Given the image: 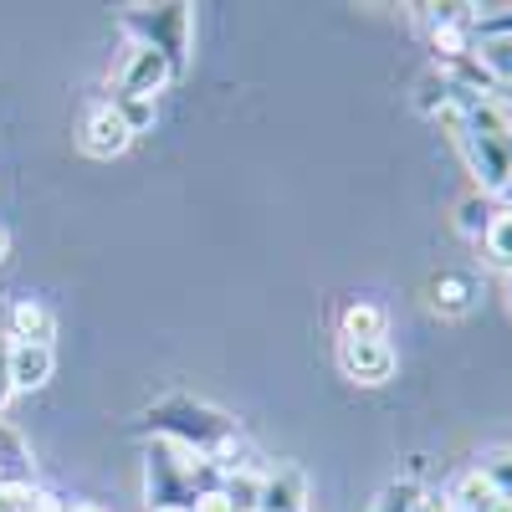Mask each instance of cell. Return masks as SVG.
<instances>
[{
	"label": "cell",
	"mask_w": 512,
	"mask_h": 512,
	"mask_svg": "<svg viewBox=\"0 0 512 512\" xmlns=\"http://www.w3.org/2000/svg\"><path fill=\"white\" fill-rule=\"evenodd\" d=\"M482 251H487V262H492L497 272L512 277V210H497V221H492L487 236H482Z\"/></svg>",
	"instance_id": "obj_19"
},
{
	"label": "cell",
	"mask_w": 512,
	"mask_h": 512,
	"mask_svg": "<svg viewBox=\"0 0 512 512\" xmlns=\"http://www.w3.org/2000/svg\"><path fill=\"white\" fill-rule=\"evenodd\" d=\"M195 512H231V502H226L221 492H210V497H200V502H195Z\"/></svg>",
	"instance_id": "obj_24"
},
{
	"label": "cell",
	"mask_w": 512,
	"mask_h": 512,
	"mask_svg": "<svg viewBox=\"0 0 512 512\" xmlns=\"http://www.w3.org/2000/svg\"><path fill=\"white\" fill-rule=\"evenodd\" d=\"M77 144H82V154H88V159H118L128 144H134V134L123 128V118L113 113V103H93L88 113H82Z\"/></svg>",
	"instance_id": "obj_7"
},
{
	"label": "cell",
	"mask_w": 512,
	"mask_h": 512,
	"mask_svg": "<svg viewBox=\"0 0 512 512\" xmlns=\"http://www.w3.org/2000/svg\"><path fill=\"white\" fill-rule=\"evenodd\" d=\"M472 472L502 497V502H512V446H497V451H487Z\"/></svg>",
	"instance_id": "obj_18"
},
{
	"label": "cell",
	"mask_w": 512,
	"mask_h": 512,
	"mask_svg": "<svg viewBox=\"0 0 512 512\" xmlns=\"http://www.w3.org/2000/svg\"><path fill=\"white\" fill-rule=\"evenodd\" d=\"M477 62L497 82V93H512V36H487L477 41Z\"/></svg>",
	"instance_id": "obj_16"
},
{
	"label": "cell",
	"mask_w": 512,
	"mask_h": 512,
	"mask_svg": "<svg viewBox=\"0 0 512 512\" xmlns=\"http://www.w3.org/2000/svg\"><path fill=\"white\" fill-rule=\"evenodd\" d=\"M415 108L425 113V118H441L446 108H461L456 103V93H451V82L441 77V67H431L420 82H415Z\"/></svg>",
	"instance_id": "obj_17"
},
{
	"label": "cell",
	"mask_w": 512,
	"mask_h": 512,
	"mask_svg": "<svg viewBox=\"0 0 512 512\" xmlns=\"http://www.w3.org/2000/svg\"><path fill=\"white\" fill-rule=\"evenodd\" d=\"M62 512H103V507H93V502H62Z\"/></svg>",
	"instance_id": "obj_27"
},
{
	"label": "cell",
	"mask_w": 512,
	"mask_h": 512,
	"mask_svg": "<svg viewBox=\"0 0 512 512\" xmlns=\"http://www.w3.org/2000/svg\"><path fill=\"white\" fill-rule=\"evenodd\" d=\"M0 487H31V456L26 441L0 420Z\"/></svg>",
	"instance_id": "obj_14"
},
{
	"label": "cell",
	"mask_w": 512,
	"mask_h": 512,
	"mask_svg": "<svg viewBox=\"0 0 512 512\" xmlns=\"http://www.w3.org/2000/svg\"><path fill=\"white\" fill-rule=\"evenodd\" d=\"M338 369L354 384H390L400 369V354L390 338H338Z\"/></svg>",
	"instance_id": "obj_4"
},
{
	"label": "cell",
	"mask_w": 512,
	"mask_h": 512,
	"mask_svg": "<svg viewBox=\"0 0 512 512\" xmlns=\"http://www.w3.org/2000/svg\"><path fill=\"white\" fill-rule=\"evenodd\" d=\"M6 246H11V236H6V226H0V262H6Z\"/></svg>",
	"instance_id": "obj_28"
},
{
	"label": "cell",
	"mask_w": 512,
	"mask_h": 512,
	"mask_svg": "<svg viewBox=\"0 0 512 512\" xmlns=\"http://www.w3.org/2000/svg\"><path fill=\"white\" fill-rule=\"evenodd\" d=\"M108 103H113V113L123 118V128H128L134 139H139V134H149L154 118H159V103H154V98H118V93H113Z\"/></svg>",
	"instance_id": "obj_20"
},
{
	"label": "cell",
	"mask_w": 512,
	"mask_h": 512,
	"mask_svg": "<svg viewBox=\"0 0 512 512\" xmlns=\"http://www.w3.org/2000/svg\"><path fill=\"white\" fill-rule=\"evenodd\" d=\"M420 492H425V487H420L415 477H400V482H390V487L369 502V512H410V507L420 502Z\"/></svg>",
	"instance_id": "obj_21"
},
{
	"label": "cell",
	"mask_w": 512,
	"mask_h": 512,
	"mask_svg": "<svg viewBox=\"0 0 512 512\" xmlns=\"http://www.w3.org/2000/svg\"><path fill=\"white\" fill-rule=\"evenodd\" d=\"M507 308H512V277H507Z\"/></svg>",
	"instance_id": "obj_29"
},
{
	"label": "cell",
	"mask_w": 512,
	"mask_h": 512,
	"mask_svg": "<svg viewBox=\"0 0 512 512\" xmlns=\"http://www.w3.org/2000/svg\"><path fill=\"white\" fill-rule=\"evenodd\" d=\"M52 369H57L52 344H11V384H16V395L41 390V384L52 379Z\"/></svg>",
	"instance_id": "obj_10"
},
{
	"label": "cell",
	"mask_w": 512,
	"mask_h": 512,
	"mask_svg": "<svg viewBox=\"0 0 512 512\" xmlns=\"http://www.w3.org/2000/svg\"><path fill=\"white\" fill-rule=\"evenodd\" d=\"M26 512H62V502H52L47 492H36V502H31Z\"/></svg>",
	"instance_id": "obj_25"
},
{
	"label": "cell",
	"mask_w": 512,
	"mask_h": 512,
	"mask_svg": "<svg viewBox=\"0 0 512 512\" xmlns=\"http://www.w3.org/2000/svg\"><path fill=\"white\" fill-rule=\"evenodd\" d=\"M492 200H497V210H512V175H507V185H502Z\"/></svg>",
	"instance_id": "obj_26"
},
{
	"label": "cell",
	"mask_w": 512,
	"mask_h": 512,
	"mask_svg": "<svg viewBox=\"0 0 512 512\" xmlns=\"http://www.w3.org/2000/svg\"><path fill=\"white\" fill-rule=\"evenodd\" d=\"M144 497H149V512H195L200 487H195L190 456H180L169 441H154L144 456Z\"/></svg>",
	"instance_id": "obj_2"
},
{
	"label": "cell",
	"mask_w": 512,
	"mask_h": 512,
	"mask_svg": "<svg viewBox=\"0 0 512 512\" xmlns=\"http://www.w3.org/2000/svg\"><path fill=\"white\" fill-rule=\"evenodd\" d=\"M169 82H175V72H169V62L154 52V47H144V41H134L128 47V57H123V67H118V98H159Z\"/></svg>",
	"instance_id": "obj_6"
},
{
	"label": "cell",
	"mask_w": 512,
	"mask_h": 512,
	"mask_svg": "<svg viewBox=\"0 0 512 512\" xmlns=\"http://www.w3.org/2000/svg\"><path fill=\"white\" fill-rule=\"evenodd\" d=\"M6 338L11 344H52L57 313L41 303V297H11L6 303Z\"/></svg>",
	"instance_id": "obj_8"
},
{
	"label": "cell",
	"mask_w": 512,
	"mask_h": 512,
	"mask_svg": "<svg viewBox=\"0 0 512 512\" xmlns=\"http://www.w3.org/2000/svg\"><path fill=\"white\" fill-rule=\"evenodd\" d=\"M456 149L466 154V169L482 180V195H497L512 175V154H507V139H492V134H477V128H456Z\"/></svg>",
	"instance_id": "obj_5"
},
{
	"label": "cell",
	"mask_w": 512,
	"mask_h": 512,
	"mask_svg": "<svg viewBox=\"0 0 512 512\" xmlns=\"http://www.w3.org/2000/svg\"><path fill=\"white\" fill-rule=\"evenodd\" d=\"M149 431L169 446H180L190 456H210V461H221L226 472L236 466L241 456V436H236V420H226L221 410H210L190 395H169L159 405H149Z\"/></svg>",
	"instance_id": "obj_1"
},
{
	"label": "cell",
	"mask_w": 512,
	"mask_h": 512,
	"mask_svg": "<svg viewBox=\"0 0 512 512\" xmlns=\"http://www.w3.org/2000/svg\"><path fill=\"white\" fill-rule=\"evenodd\" d=\"M492 221H497V200L482 195V190H472V195L456 205V231H461V236H472V241H482Z\"/></svg>",
	"instance_id": "obj_15"
},
{
	"label": "cell",
	"mask_w": 512,
	"mask_h": 512,
	"mask_svg": "<svg viewBox=\"0 0 512 512\" xmlns=\"http://www.w3.org/2000/svg\"><path fill=\"white\" fill-rule=\"evenodd\" d=\"M410 512H456V507L446 502V492H420V502Z\"/></svg>",
	"instance_id": "obj_23"
},
{
	"label": "cell",
	"mask_w": 512,
	"mask_h": 512,
	"mask_svg": "<svg viewBox=\"0 0 512 512\" xmlns=\"http://www.w3.org/2000/svg\"><path fill=\"white\" fill-rule=\"evenodd\" d=\"M256 512H308V477L292 461H277L262 472V502Z\"/></svg>",
	"instance_id": "obj_9"
},
{
	"label": "cell",
	"mask_w": 512,
	"mask_h": 512,
	"mask_svg": "<svg viewBox=\"0 0 512 512\" xmlns=\"http://www.w3.org/2000/svg\"><path fill=\"white\" fill-rule=\"evenodd\" d=\"M338 338H390V313L374 297H354L338 313Z\"/></svg>",
	"instance_id": "obj_12"
},
{
	"label": "cell",
	"mask_w": 512,
	"mask_h": 512,
	"mask_svg": "<svg viewBox=\"0 0 512 512\" xmlns=\"http://www.w3.org/2000/svg\"><path fill=\"white\" fill-rule=\"evenodd\" d=\"M11 400H16V384H11V338L0 333V415H6Z\"/></svg>",
	"instance_id": "obj_22"
},
{
	"label": "cell",
	"mask_w": 512,
	"mask_h": 512,
	"mask_svg": "<svg viewBox=\"0 0 512 512\" xmlns=\"http://www.w3.org/2000/svg\"><path fill=\"white\" fill-rule=\"evenodd\" d=\"M221 497L231 502V512H256V502H262V466L236 461L221 482Z\"/></svg>",
	"instance_id": "obj_13"
},
{
	"label": "cell",
	"mask_w": 512,
	"mask_h": 512,
	"mask_svg": "<svg viewBox=\"0 0 512 512\" xmlns=\"http://www.w3.org/2000/svg\"><path fill=\"white\" fill-rule=\"evenodd\" d=\"M123 31L134 36V41H144V47H154L164 62H169V72L175 77H185V47H190V6H134L123 16Z\"/></svg>",
	"instance_id": "obj_3"
},
{
	"label": "cell",
	"mask_w": 512,
	"mask_h": 512,
	"mask_svg": "<svg viewBox=\"0 0 512 512\" xmlns=\"http://www.w3.org/2000/svg\"><path fill=\"white\" fill-rule=\"evenodd\" d=\"M431 308L441 318H466V313L477 308V282L466 277V272H441L431 282Z\"/></svg>",
	"instance_id": "obj_11"
}]
</instances>
